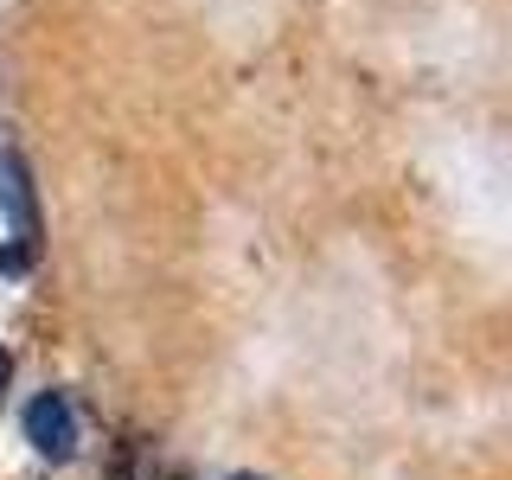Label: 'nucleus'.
<instances>
[{
  "label": "nucleus",
  "mask_w": 512,
  "mask_h": 480,
  "mask_svg": "<svg viewBox=\"0 0 512 480\" xmlns=\"http://www.w3.org/2000/svg\"><path fill=\"white\" fill-rule=\"evenodd\" d=\"M26 442L39 448L45 461H71L77 455V410L64 391H45L26 404Z\"/></svg>",
  "instance_id": "obj_1"
},
{
  "label": "nucleus",
  "mask_w": 512,
  "mask_h": 480,
  "mask_svg": "<svg viewBox=\"0 0 512 480\" xmlns=\"http://www.w3.org/2000/svg\"><path fill=\"white\" fill-rule=\"evenodd\" d=\"M7 378H13V359H7V352H0V391H7Z\"/></svg>",
  "instance_id": "obj_3"
},
{
  "label": "nucleus",
  "mask_w": 512,
  "mask_h": 480,
  "mask_svg": "<svg viewBox=\"0 0 512 480\" xmlns=\"http://www.w3.org/2000/svg\"><path fill=\"white\" fill-rule=\"evenodd\" d=\"M0 199H7V212H13V231H20V244H32V192H26L20 154H0Z\"/></svg>",
  "instance_id": "obj_2"
}]
</instances>
